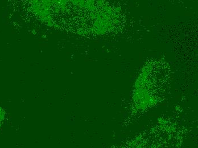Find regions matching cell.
<instances>
[{
	"label": "cell",
	"mask_w": 198,
	"mask_h": 148,
	"mask_svg": "<svg viewBox=\"0 0 198 148\" xmlns=\"http://www.w3.org/2000/svg\"><path fill=\"white\" fill-rule=\"evenodd\" d=\"M4 118V114L3 113L2 109L0 108V124L1 123Z\"/></svg>",
	"instance_id": "cell-1"
}]
</instances>
